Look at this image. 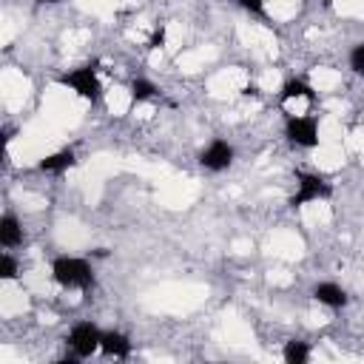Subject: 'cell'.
Listing matches in <instances>:
<instances>
[{
  "label": "cell",
  "instance_id": "1",
  "mask_svg": "<svg viewBox=\"0 0 364 364\" xmlns=\"http://www.w3.org/2000/svg\"><path fill=\"white\" fill-rule=\"evenodd\" d=\"M51 276L60 287H68V290H88L94 287V270L85 259H77V256H57L51 262Z\"/></svg>",
  "mask_w": 364,
  "mask_h": 364
},
{
  "label": "cell",
  "instance_id": "2",
  "mask_svg": "<svg viewBox=\"0 0 364 364\" xmlns=\"http://www.w3.org/2000/svg\"><path fill=\"white\" fill-rule=\"evenodd\" d=\"M60 85L71 88L77 97H82V100H88V102H97V100L102 97V82H100L94 65H80V68L63 74V77H60Z\"/></svg>",
  "mask_w": 364,
  "mask_h": 364
},
{
  "label": "cell",
  "instance_id": "3",
  "mask_svg": "<svg viewBox=\"0 0 364 364\" xmlns=\"http://www.w3.org/2000/svg\"><path fill=\"white\" fill-rule=\"evenodd\" d=\"M330 196V182L321 176V173H310V171H301L296 176V193L290 196V208H304L316 199H327Z\"/></svg>",
  "mask_w": 364,
  "mask_h": 364
},
{
  "label": "cell",
  "instance_id": "4",
  "mask_svg": "<svg viewBox=\"0 0 364 364\" xmlns=\"http://www.w3.org/2000/svg\"><path fill=\"white\" fill-rule=\"evenodd\" d=\"M65 341L71 347V358H91L102 344V330L91 321H80V324L71 327Z\"/></svg>",
  "mask_w": 364,
  "mask_h": 364
},
{
  "label": "cell",
  "instance_id": "5",
  "mask_svg": "<svg viewBox=\"0 0 364 364\" xmlns=\"http://www.w3.org/2000/svg\"><path fill=\"white\" fill-rule=\"evenodd\" d=\"M284 136L296 148H316L318 145V125L313 117H287Z\"/></svg>",
  "mask_w": 364,
  "mask_h": 364
},
{
  "label": "cell",
  "instance_id": "6",
  "mask_svg": "<svg viewBox=\"0 0 364 364\" xmlns=\"http://www.w3.org/2000/svg\"><path fill=\"white\" fill-rule=\"evenodd\" d=\"M230 162H233V148H230L225 139H210V142L202 148V154H199V165H202L205 171H213V173L225 171Z\"/></svg>",
  "mask_w": 364,
  "mask_h": 364
},
{
  "label": "cell",
  "instance_id": "7",
  "mask_svg": "<svg viewBox=\"0 0 364 364\" xmlns=\"http://www.w3.org/2000/svg\"><path fill=\"white\" fill-rule=\"evenodd\" d=\"M313 299H316L318 304H324V307L338 310V307L347 304V290L338 287L336 282H318V284L313 287Z\"/></svg>",
  "mask_w": 364,
  "mask_h": 364
},
{
  "label": "cell",
  "instance_id": "8",
  "mask_svg": "<svg viewBox=\"0 0 364 364\" xmlns=\"http://www.w3.org/2000/svg\"><path fill=\"white\" fill-rule=\"evenodd\" d=\"M100 353L108 355V358H128V355H131V338H128L125 333L108 330V333H102Z\"/></svg>",
  "mask_w": 364,
  "mask_h": 364
},
{
  "label": "cell",
  "instance_id": "9",
  "mask_svg": "<svg viewBox=\"0 0 364 364\" xmlns=\"http://www.w3.org/2000/svg\"><path fill=\"white\" fill-rule=\"evenodd\" d=\"M74 162H77V156H74V151H57V154H48L46 159H40V171H46V173H63V171H68V168H74Z\"/></svg>",
  "mask_w": 364,
  "mask_h": 364
},
{
  "label": "cell",
  "instance_id": "10",
  "mask_svg": "<svg viewBox=\"0 0 364 364\" xmlns=\"http://www.w3.org/2000/svg\"><path fill=\"white\" fill-rule=\"evenodd\" d=\"M20 242H23V228H20V222H17V216L6 213V216L0 219V245H3V247H17Z\"/></svg>",
  "mask_w": 364,
  "mask_h": 364
},
{
  "label": "cell",
  "instance_id": "11",
  "mask_svg": "<svg viewBox=\"0 0 364 364\" xmlns=\"http://www.w3.org/2000/svg\"><path fill=\"white\" fill-rule=\"evenodd\" d=\"M279 97H282V102H287V100H299V97L307 100V102H313V100H316V91H313L304 80L293 77V80H287V82L282 85V94H279Z\"/></svg>",
  "mask_w": 364,
  "mask_h": 364
},
{
  "label": "cell",
  "instance_id": "12",
  "mask_svg": "<svg viewBox=\"0 0 364 364\" xmlns=\"http://www.w3.org/2000/svg\"><path fill=\"white\" fill-rule=\"evenodd\" d=\"M282 358H284L287 364H304V361L310 358V347H307L304 341H287L284 350H282Z\"/></svg>",
  "mask_w": 364,
  "mask_h": 364
},
{
  "label": "cell",
  "instance_id": "13",
  "mask_svg": "<svg viewBox=\"0 0 364 364\" xmlns=\"http://www.w3.org/2000/svg\"><path fill=\"white\" fill-rule=\"evenodd\" d=\"M151 97H156V85H154L151 80H145V77H136V80L131 82V100H134V102H145V100H151Z\"/></svg>",
  "mask_w": 364,
  "mask_h": 364
},
{
  "label": "cell",
  "instance_id": "14",
  "mask_svg": "<svg viewBox=\"0 0 364 364\" xmlns=\"http://www.w3.org/2000/svg\"><path fill=\"white\" fill-rule=\"evenodd\" d=\"M0 276H3V279H9V282H11V279H17V262H14L9 253H3V256H0Z\"/></svg>",
  "mask_w": 364,
  "mask_h": 364
},
{
  "label": "cell",
  "instance_id": "15",
  "mask_svg": "<svg viewBox=\"0 0 364 364\" xmlns=\"http://www.w3.org/2000/svg\"><path fill=\"white\" fill-rule=\"evenodd\" d=\"M350 68H353L355 74H361V77H364V43H361V46H355V48L350 51Z\"/></svg>",
  "mask_w": 364,
  "mask_h": 364
},
{
  "label": "cell",
  "instance_id": "16",
  "mask_svg": "<svg viewBox=\"0 0 364 364\" xmlns=\"http://www.w3.org/2000/svg\"><path fill=\"white\" fill-rule=\"evenodd\" d=\"M236 3L250 14H264V0H236Z\"/></svg>",
  "mask_w": 364,
  "mask_h": 364
},
{
  "label": "cell",
  "instance_id": "17",
  "mask_svg": "<svg viewBox=\"0 0 364 364\" xmlns=\"http://www.w3.org/2000/svg\"><path fill=\"white\" fill-rule=\"evenodd\" d=\"M162 46H165V26H156L148 40V48H162Z\"/></svg>",
  "mask_w": 364,
  "mask_h": 364
},
{
  "label": "cell",
  "instance_id": "18",
  "mask_svg": "<svg viewBox=\"0 0 364 364\" xmlns=\"http://www.w3.org/2000/svg\"><path fill=\"white\" fill-rule=\"evenodd\" d=\"M40 3H57V0H40Z\"/></svg>",
  "mask_w": 364,
  "mask_h": 364
}]
</instances>
